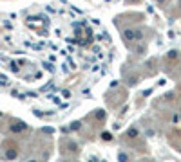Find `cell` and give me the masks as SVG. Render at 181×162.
<instances>
[{"label":"cell","mask_w":181,"mask_h":162,"mask_svg":"<svg viewBox=\"0 0 181 162\" xmlns=\"http://www.w3.org/2000/svg\"><path fill=\"white\" fill-rule=\"evenodd\" d=\"M25 128H27V124H25L24 121H16V123H13V124L9 126V130H11L13 133H20V132H24Z\"/></svg>","instance_id":"cell-1"},{"label":"cell","mask_w":181,"mask_h":162,"mask_svg":"<svg viewBox=\"0 0 181 162\" xmlns=\"http://www.w3.org/2000/svg\"><path fill=\"white\" fill-rule=\"evenodd\" d=\"M123 40H125V42H132V40H136V36H134V29H125L123 31Z\"/></svg>","instance_id":"cell-2"},{"label":"cell","mask_w":181,"mask_h":162,"mask_svg":"<svg viewBox=\"0 0 181 162\" xmlns=\"http://www.w3.org/2000/svg\"><path fill=\"white\" fill-rule=\"evenodd\" d=\"M5 159H8V160H15L16 159V150H13V148L5 150Z\"/></svg>","instance_id":"cell-3"},{"label":"cell","mask_w":181,"mask_h":162,"mask_svg":"<svg viewBox=\"0 0 181 162\" xmlns=\"http://www.w3.org/2000/svg\"><path fill=\"white\" fill-rule=\"evenodd\" d=\"M94 117H96V121H103V119L107 117V113H105V110H98V112L94 113Z\"/></svg>","instance_id":"cell-4"},{"label":"cell","mask_w":181,"mask_h":162,"mask_svg":"<svg viewBox=\"0 0 181 162\" xmlns=\"http://www.w3.org/2000/svg\"><path fill=\"white\" fill-rule=\"evenodd\" d=\"M80 128H82V123H80V121H72L69 130H80Z\"/></svg>","instance_id":"cell-5"},{"label":"cell","mask_w":181,"mask_h":162,"mask_svg":"<svg viewBox=\"0 0 181 162\" xmlns=\"http://www.w3.org/2000/svg\"><path fill=\"white\" fill-rule=\"evenodd\" d=\"M138 128H129V132H127V135H129V137L132 139V137H138Z\"/></svg>","instance_id":"cell-6"},{"label":"cell","mask_w":181,"mask_h":162,"mask_svg":"<svg viewBox=\"0 0 181 162\" xmlns=\"http://www.w3.org/2000/svg\"><path fill=\"white\" fill-rule=\"evenodd\" d=\"M167 58H169V59H176L178 58V51H169V52H167Z\"/></svg>","instance_id":"cell-7"},{"label":"cell","mask_w":181,"mask_h":162,"mask_svg":"<svg viewBox=\"0 0 181 162\" xmlns=\"http://www.w3.org/2000/svg\"><path fill=\"white\" fill-rule=\"evenodd\" d=\"M102 139H103V140H107V142H109V140H112L111 132H103V133H102Z\"/></svg>","instance_id":"cell-8"},{"label":"cell","mask_w":181,"mask_h":162,"mask_svg":"<svg viewBox=\"0 0 181 162\" xmlns=\"http://www.w3.org/2000/svg\"><path fill=\"white\" fill-rule=\"evenodd\" d=\"M44 69H45V70H49V72H55V65L45 61V63H44Z\"/></svg>","instance_id":"cell-9"},{"label":"cell","mask_w":181,"mask_h":162,"mask_svg":"<svg viewBox=\"0 0 181 162\" xmlns=\"http://www.w3.org/2000/svg\"><path fill=\"white\" fill-rule=\"evenodd\" d=\"M134 36H136V40H143V31L134 29Z\"/></svg>","instance_id":"cell-10"},{"label":"cell","mask_w":181,"mask_h":162,"mask_svg":"<svg viewBox=\"0 0 181 162\" xmlns=\"http://www.w3.org/2000/svg\"><path fill=\"white\" fill-rule=\"evenodd\" d=\"M67 148H69V151H76L78 150V144L76 142H69V144H67Z\"/></svg>","instance_id":"cell-11"},{"label":"cell","mask_w":181,"mask_h":162,"mask_svg":"<svg viewBox=\"0 0 181 162\" xmlns=\"http://www.w3.org/2000/svg\"><path fill=\"white\" fill-rule=\"evenodd\" d=\"M127 160H129V157H127L125 153H120L118 155V162H127Z\"/></svg>","instance_id":"cell-12"},{"label":"cell","mask_w":181,"mask_h":162,"mask_svg":"<svg viewBox=\"0 0 181 162\" xmlns=\"http://www.w3.org/2000/svg\"><path fill=\"white\" fill-rule=\"evenodd\" d=\"M9 69H11V72H18V70H20V67H18L15 61H13V63L9 65Z\"/></svg>","instance_id":"cell-13"},{"label":"cell","mask_w":181,"mask_h":162,"mask_svg":"<svg viewBox=\"0 0 181 162\" xmlns=\"http://www.w3.org/2000/svg\"><path fill=\"white\" fill-rule=\"evenodd\" d=\"M136 83H138V78H136V76H134V78H129V85H130V86L136 85Z\"/></svg>","instance_id":"cell-14"},{"label":"cell","mask_w":181,"mask_h":162,"mask_svg":"<svg viewBox=\"0 0 181 162\" xmlns=\"http://www.w3.org/2000/svg\"><path fill=\"white\" fill-rule=\"evenodd\" d=\"M53 88V83H47L45 86H42V92H47V90H51Z\"/></svg>","instance_id":"cell-15"},{"label":"cell","mask_w":181,"mask_h":162,"mask_svg":"<svg viewBox=\"0 0 181 162\" xmlns=\"http://www.w3.org/2000/svg\"><path fill=\"white\" fill-rule=\"evenodd\" d=\"M62 97L69 99V97H71V92H69V90H62Z\"/></svg>","instance_id":"cell-16"},{"label":"cell","mask_w":181,"mask_h":162,"mask_svg":"<svg viewBox=\"0 0 181 162\" xmlns=\"http://www.w3.org/2000/svg\"><path fill=\"white\" fill-rule=\"evenodd\" d=\"M0 85H8V78H5V76H0Z\"/></svg>","instance_id":"cell-17"},{"label":"cell","mask_w":181,"mask_h":162,"mask_svg":"<svg viewBox=\"0 0 181 162\" xmlns=\"http://www.w3.org/2000/svg\"><path fill=\"white\" fill-rule=\"evenodd\" d=\"M44 133H53V132H55V130H53V128H44V130H42Z\"/></svg>","instance_id":"cell-18"},{"label":"cell","mask_w":181,"mask_h":162,"mask_svg":"<svg viewBox=\"0 0 181 162\" xmlns=\"http://www.w3.org/2000/svg\"><path fill=\"white\" fill-rule=\"evenodd\" d=\"M35 115H38V117H44V115H45V113H42V112H40V110H35Z\"/></svg>","instance_id":"cell-19"},{"label":"cell","mask_w":181,"mask_h":162,"mask_svg":"<svg viewBox=\"0 0 181 162\" xmlns=\"http://www.w3.org/2000/svg\"><path fill=\"white\" fill-rule=\"evenodd\" d=\"M172 121H174V123H179L181 117H179V115H174V117H172Z\"/></svg>","instance_id":"cell-20"},{"label":"cell","mask_w":181,"mask_h":162,"mask_svg":"<svg viewBox=\"0 0 181 162\" xmlns=\"http://www.w3.org/2000/svg\"><path fill=\"white\" fill-rule=\"evenodd\" d=\"M25 96H29V97H36V92H27Z\"/></svg>","instance_id":"cell-21"},{"label":"cell","mask_w":181,"mask_h":162,"mask_svg":"<svg viewBox=\"0 0 181 162\" xmlns=\"http://www.w3.org/2000/svg\"><path fill=\"white\" fill-rule=\"evenodd\" d=\"M150 94H152V90H150V88H149V90H145V92H143V96H145V97H147V96H150Z\"/></svg>","instance_id":"cell-22"},{"label":"cell","mask_w":181,"mask_h":162,"mask_svg":"<svg viewBox=\"0 0 181 162\" xmlns=\"http://www.w3.org/2000/svg\"><path fill=\"white\" fill-rule=\"evenodd\" d=\"M89 162H98V159H96V157H91V159H89Z\"/></svg>","instance_id":"cell-23"},{"label":"cell","mask_w":181,"mask_h":162,"mask_svg":"<svg viewBox=\"0 0 181 162\" xmlns=\"http://www.w3.org/2000/svg\"><path fill=\"white\" fill-rule=\"evenodd\" d=\"M156 2H158V4H165V0H156Z\"/></svg>","instance_id":"cell-24"},{"label":"cell","mask_w":181,"mask_h":162,"mask_svg":"<svg viewBox=\"0 0 181 162\" xmlns=\"http://www.w3.org/2000/svg\"><path fill=\"white\" fill-rule=\"evenodd\" d=\"M129 2H139V0H129Z\"/></svg>","instance_id":"cell-25"},{"label":"cell","mask_w":181,"mask_h":162,"mask_svg":"<svg viewBox=\"0 0 181 162\" xmlns=\"http://www.w3.org/2000/svg\"><path fill=\"white\" fill-rule=\"evenodd\" d=\"M2 115H4V113H2V110H0V117H2Z\"/></svg>","instance_id":"cell-26"},{"label":"cell","mask_w":181,"mask_h":162,"mask_svg":"<svg viewBox=\"0 0 181 162\" xmlns=\"http://www.w3.org/2000/svg\"><path fill=\"white\" fill-rule=\"evenodd\" d=\"M29 162H36V160H29Z\"/></svg>","instance_id":"cell-27"},{"label":"cell","mask_w":181,"mask_h":162,"mask_svg":"<svg viewBox=\"0 0 181 162\" xmlns=\"http://www.w3.org/2000/svg\"><path fill=\"white\" fill-rule=\"evenodd\" d=\"M179 151H181V150H179Z\"/></svg>","instance_id":"cell-28"},{"label":"cell","mask_w":181,"mask_h":162,"mask_svg":"<svg viewBox=\"0 0 181 162\" xmlns=\"http://www.w3.org/2000/svg\"><path fill=\"white\" fill-rule=\"evenodd\" d=\"M179 117H181V115H179Z\"/></svg>","instance_id":"cell-29"}]
</instances>
